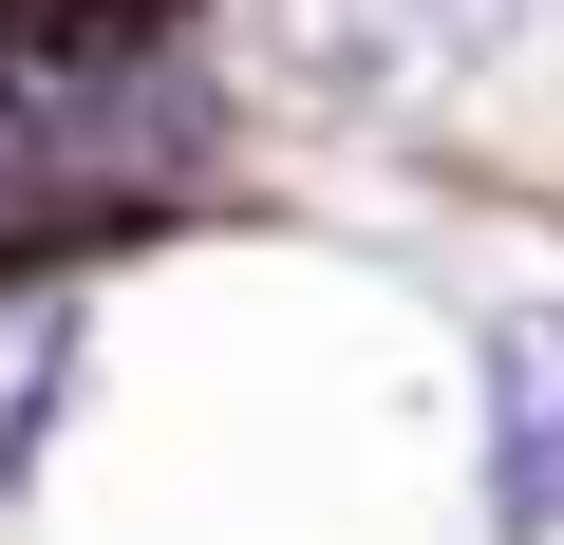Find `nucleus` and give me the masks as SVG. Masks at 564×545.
<instances>
[{
  "label": "nucleus",
  "mask_w": 564,
  "mask_h": 545,
  "mask_svg": "<svg viewBox=\"0 0 564 545\" xmlns=\"http://www.w3.org/2000/svg\"><path fill=\"white\" fill-rule=\"evenodd\" d=\"M263 39L302 95H358V113H433L470 95L508 39H527V0H263Z\"/></svg>",
  "instance_id": "f257e3e1"
},
{
  "label": "nucleus",
  "mask_w": 564,
  "mask_h": 545,
  "mask_svg": "<svg viewBox=\"0 0 564 545\" xmlns=\"http://www.w3.org/2000/svg\"><path fill=\"white\" fill-rule=\"evenodd\" d=\"M188 57V0H0V132H113Z\"/></svg>",
  "instance_id": "f03ea898"
},
{
  "label": "nucleus",
  "mask_w": 564,
  "mask_h": 545,
  "mask_svg": "<svg viewBox=\"0 0 564 545\" xmlns=\"http://www.w3.org/2000/svg\"><path fill=\"white\" fill-rule=\"evenodd\" d=\"M470 377H489V526L545 545L564 526V302H489Z\"/></svg>",
  "instance_id": "7ed1b4c3"
}]
</instances>
